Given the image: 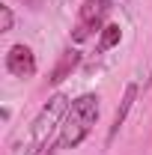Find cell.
<instances>
[{
    "label": "cell",
    "instance_id": "obj_4",
    "mask_svg": "<svg viewBox=\"0 0 152 155\" xmlns=\"http://www.w3.org/2000/svg\"><path fill=\"white\" fill-rule=\"evenodd\" d=\"M6 72L12 78H33L36 75V54H33V48L30 45H24V42H18V45H12L9 51H6Z\"/></svg>",
    "mask_w": 152,
    "mask_h": 155
},
{
    "label": "cell",
    "instance_id": "obj_9",
    "mask_svg": "<svg viewBox=\"0 0 152 155\" xmlns=\"http://www.w3.org/2000/svg\"><path fill=\"white\" fill-rule=\"evenodd\" d=\"M21 3H24V6H33V9H36V6H42V0H21Z\"/></svg>",
    "mask_w": 152,
    "mask_h": 155
},
{
    "label": "cell",
    "instance_id": "obj_8",
    "mask_svg": "<svg viewBox=\"0 0 152 155\" xmlns=\"http://www.w3.org/2000/svg\"><path fill=\"white\" fill-rule=\"evenodd\" d=\"M15 24V15H12V6H0V33H9Z\"/></svg>",
    "mask_w": 152,
    "mask_h": 155
},
{
    "label": "cell",
    "instance_id": "obj_11",
    "mask_svg": "<svg viewBox=\"0 0 152 155\" xmlns=\"http://www.w3.org/2000/svg\"><path fill=\"white\" fill-rule=\"evenodd\" d=\"M146 87H152V69H149V81H146Z\"/></svg>",
    "mask_w": 152,
    "mask_h": 155
},
{
    "label": "cell",
    "instance_id": "obj_10",
    "mask_svg": "<svg viewBox=\"0 0 152 155\" xmlns=\"http://www.w3.org/2000/svg\"><path fill=\"white\" fill-rule=\"evenodd\" d=\"M54 149H60V146H51V149H48V152H45V155H54Z\"/></svg>",
    "mask_w": 152,
    "mask_h": 155
},
{
    "label": "cell",
    "instance_id": "obj_6",
    "mask_svg": "<svg viewBox=\"0 0 152 155\" xmlns=\"http://www.w3.org/2000/svg\"><path fill=\"white\" fill-rule=\"evenodd\" d=\"M78 66H81V51L78 48H66L63 54H60V60H57V66L51 69V84H63L66 78H72V72H75Z\"/></svg>",
    "mask_w": 152,
    "mask_h": 155
},
{
    "label": "cell",
    "instance_id": "obj_1",
    "mask_svg": "<svg viewBox=\"0 0 152 155\" xmlns=\"http://www.w3.org/2000/svg\"><path fill=\"white\" fill-rule=\"evenodd\" d=\"M69 104H72V98L66 93H54L48 98L39 107V114L33 116V122L27 128V137H21L18 155H45V149H51V140L60 137L63 119L69 114Z\"/></svg>",
    "mask_w": 152,
    "mask_h": 155
},
{
    "label": "cell",
    "instance_id": "obj_3",
    "mask_svg": "<svg viewBox=\"0 0 152 155\" xmlns=\"http://www.w3.org/2000/svg\"><path fill=\"white\" fill-rule=\"evenodd\" d=\"M111 12H114V3L111 0H84L81 9H78V21H75V42H87V39L98 36L107 24H111Z\"/></svg>",
    "mask_w": 152,
    "mask_h": 155
},
{
    "label": "cell",
    "instance_id": "obj_2",
    "mask_svg": "<svg viewBox=\"0 0 152 155\" xmlns=\"http://www.w3.org/2000/svg\"><path fill=\"white\" fill-rule=\"evenodd\" d=\"M98 114H101V98L95 93H84V96L72 98L69 114L63 119V128H60V137H57V146L60 149H78L95 128Z\"/></svg>",
    "mask_w": 152,
    "mask_h": 155
},
{
    "label": "cell",
    "instance_id": "obj_7",
    "mask_svg": "<svg viewBox=\"0 0 152 155\" xmlns=\"http://www.w3.org/2000/svg\"><path fill=\"white\" fill-rule=\"evenodd\" d=\"M119 42H122V27H119V24H107V27L98 33V45H95V51L104 54V51L116 48Z\"/></svg>",
    "mask_w": 152,
    "mask_h": 155
},
{
    "label": "cell",
    "instance_id": "obj_5",
    "mask_svg": "<svg viewBox=\"0 0 152 155\" xmlns=\"http://www.w3.org/2000/svg\"><path fill=\"white\" fill-rule=\"evenodd\" d=\"M137 96H140V84H134V81L125 84V93H122V98H119V107H116V114H114V122H111V128H107V146L116 140L119 128L125 125V119H128V114H131Z\"/></svg>",
    "mask_w": 152,
    "mask_h": 155
}]
</instances>
